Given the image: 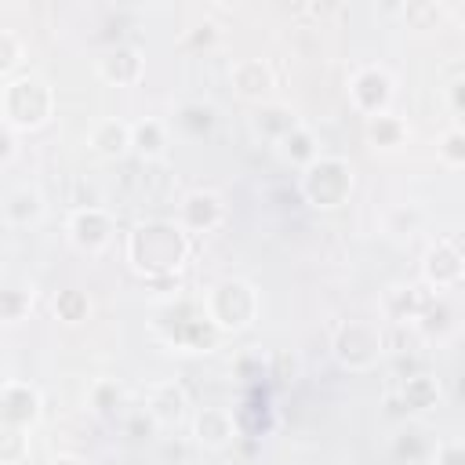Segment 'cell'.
<instances>
[{"label":"cell","mask_w":465,"mask_h":465,"mask_svg":"<svg viewBox=\"0 0 465 465\" xmlns=\"http://www.w3.org/2000/svg\"><path fill=\"white\" fill-rule=\"evenodd\" d=\"M185 254H189V240L171 222H145L127 236V258L145 276L174 272L185 262Z\"/></svg>","instance_id":"6da1fadb"},{"label":"cell","mask_w":465,"mask_h":465,"mask_svg":"<svg viewBox=\"0 0 465 465\" xmlns=\"http://www.w3.org/2000/svg\"><path fill=\"white\" fill-rule=\"evenodd\" d=\"M54 109V94L44 76H18L0 91V113L7 127H40Z\"/></svg>","instance_id":"7a4b0ae2"},{"label":"cell","mask_w":465,"mask_h":465,"mask_svg":"<svg viewBox=\"0 0 465 465\" xmlns=\"http://www.w3.org/2000/svg\"><path fill=\"white\" fill-rule=\"evenodd\" d=\"M258 312V294L247 280H222L207 294V320L218 331H243Z\"/></svg>","instance_id":"3957f363"},{"label":"cell","mask_w":465,"mask_h":465,"mask_svg":"<svg viewBox=\"0 0 465 465\" xmlns=\"http://www.w3.org/2000/svg\"><path fill=\"white\" fill-rule=\"evenodd\" d=\"M352 189V167L338 156H316L302 174V193L312 207H338Z\"/></svg>","instance_id":"277c9868"},{"label":"cell","mask_w":465,"mask_h":465,"mask_svg":"<svg viewBox=\"0 0 465 465\" xmlns=\"http://www.w3.org/2000/svg\"><path fill=\"white\" fill-rule=\"evenodd\" d=\"M334 349H338V360L349 371H367L381 356V338L367 323H345L338 341H334Z\"/></svg>","instance_id":"5b68a950"},{"label":"cell","mask_w":465,"mask_h":465,"mask_svg":"<svg viewBox=\"0 0 465 465\" xmlns=\"http://www.w3.org/2000/svg\"><path fill=\"white\" fill-rule=\"evenodd\" d=\"M349 98L356 102V109H363L367 116H381L389 98H392V76L378 65H367L352 76L349 84Z\"/></svg>","instance_id":"8992f818"},{"label":"cell","mask_w":465,"mask_h":465,"mask_svg":"<svg viewBox=\"0 0 465 465\" xmlns=\"http://www.w3.org/2000/svg\"><path fill=\"white\" fill-rule=\"evenodd\" d=\"M69 232H73V243L84 247V251H102L113 236V222L102 207H80L73 218H69Z\"/></svg>","instance_id":"52a82bcc"},{"label":"cell","mask_w":465,"mask_h":465,"mask_svg":"<svg viewBox=\"0 0 465 465\" xmlns=\"http://www.w3.org/2000/svg\"><path fill=\"white\" fill-rule=\"evenodd\" d=\"M232 418H229V411H222V407H207V411H200L196 414V440L207 447V450H225L229 443H232Z\"/></svg>","instance_id":"ba28073f"},{"label":"cell","mask_w":465,"mask_h":465,"mask_svg":"<svg viewBox=\"0 0 465 465\" xmlns=\"http://www.w3.org/2000/svg\"><path fill=\"white\" fill-rule=\"evenodd\" d=\"M182 414H185V392L178 389V385H153V396H149V418L156 421V425H178L182 421Z\"/></svg>","instance_id":"9c48e42d"},{"label":"cell","mask_w":465,"mask_h":465,"mask_svg":"<svg viewBox=\"0 0 465 465\" xmlns=\"http://www.w3.org/2000/svg\"><path fill=\"white\" fill-rule=\"evenodd\" d=\"M98 73L109 80V84H134L142 76V54L134 47H113L102 62H98Z\"/></svg>","instance_id":"30bf717a"},{"label":"cell","mask_w":465,"mask_h":465,"mask_svg":"<svg viewBox=\"0 0 465 465\" xmlns=\"http://www.w3.org/2000/svg\"><path fill=\"white\" fill-rule=\"evenodd\" d=\"M40 214H44V196H40L36 189L18 185V189H11V193H7V200H4V218H7L11 225L40 222Z\"/></svg>","instance_id":"8fae6325"},{"label":"cell","mask_w":465,"mask_h":465,"mask_svg":"<svg viewBox=\"0 0 465 465\" xmlns=\"http://www.w3.org/2000/svg\"><path fill=\"white\" fill-rule=\"evenodd\" d=\"M182 218H185V229H214L222 222V200L214 193H193L185 203H182Z\"/></svg>","instance_id":"7c38bea8"},{"label":"cell","mask_w":465,"mask_h":465,"mask_svg":"<svg viewBox=\"0 0 465 465\" xmlns=\"http://www.w3.org/2000/svg\"><path fill=\"white\" fill-rule=\"evenodd\" d=\"M425 276H429V283H436V287L458 283V276H461V258H458V251L447 247V243L432 247L429 258H425Z\"/></svg>","instance_id":"4fadbf2b"},{"label":"cell","mask_w":465,"mask_h":465,"mask_svg":"<svg viewBox=\"0 0 465 465\" xmlns=\"http://www.w3.org/2000/svg\"><path fill=\"white\" fill-rule=\"evenodd\" d=\"M232 84H236V91H240L243 98H262V94L269 91L272 76H269V69H265L258 58H243V62L232 65Z\"/></svg>","instance_id":"5bb4252c"},{"label":"cell","mask_w":465,"mask_h":465,"mask_svg":"<svg viewBox=\"0 0 465 465\" xmlns=\"http://www.w3.org/2000/svg\"><path fill=\"white\" fill-rule=\"evenodd\" d=\"M91 145H94L102 156H124V153L131 149V124L102 120V124L91 131Z\"/></svg>","instance_id":"9a60e30c"},{"label":"cell","mask_w":465,"mask_h":465,"mask_svg":"<svg viewBox=\"0 0 465 465\" xmlns=\"http://www.w3.org/2000/svg\"><path fill=\"white\" fill-rule=\"evenodd\" d=\"M131 145L145 156V160H156L163 156V145H167V131L160 120H142V124H131Z\"/></svg>","instance_id":"2e32d148"},{"label":"cell","mask_w":465,"mask_h":465,"mask_svg":"<svg viewBox=\"0 0 465 465\" xmlns=\"http://www.w3.org/2000/svg\"><path fill=\"white\" fill-rule=\"evenodd\" d=\"M298 124H294V113H287L283 105H265L262 113H258V131H265L269 138H287L291 131H294Z\"/></svg>","instance_id":"e0dca14e"},{"label":"cell","mask_w":465,"mask_h":465,"mask_svg":"<svg viewBox=\"0 0 465 465\" xmlns=\"http://www.w3.org/2000/svg\"><path fill=\"white\" fill-rule=\"evenodd\" d=\"M280 145H283V156L287 160H294V163H312L316 160V149H312V134L309 131H302V127H294L287 138H280Z\"/></svg>","instance_id":"ac0fdd59"},{"label":"cell","mask_w":465,"mask_h":465,"mask_svg":"<svg viewBox=\"0 0 465 465\" xmlns=\"http://www.w3.org/2000/svg\"><path fill=\"white\" fill-rule=\"evenodd\" d=\"M403 400H407V407H414V411H425V407H432L436 400H440V389H436V381L432 378H411L407 385H403Z\"/></svg>","instance_id":"d6986e66"},{"label":"cell","mask_w":465,"mask_h":465,"mask_svg":"<svg viewBox=\"0 0 465 465\" xmlns=\"http://www.w3.org/2000/svg\"><path fill=\"white\" fill-rule=\"evenodd\" d=\"M178 124L189 127L193 134H200V131H207V127L214 124V109L203 105V102H189V105L178 109Z\"/></svg>","instance_id":"ffe728a7"},{"label":"cell","mask_w":465,"mask_h":465,"mask_svg":"<svg viewBox=\"0 0 465 465\" xmlns=\"http://www.w3.org/2000/svg\"><path fill=\"white\" fill-rule=\"evenodd\" d=\"M371 138L374 142H381V145H392L396 138H400V124L389 116V113H381V116H371Z\"/></svg>","instance_id":"44dd1931"},{"label":"cell","mask_w":465,"mask_h":465,"mask_svg":"<svg viewBox=\"0 0 465 465\" xmlns=\"http://www.w3.org/2000/svg\"><path fill=\"white\" fill-rule=\"evenodd\" d=\"M25 305H29V298H25V291H15V287H7V291H0V316H7V320H18Z\"/></svg>","instance_id":"7402d4cb"},{"label":"cell","mask_w":465,"mask_h":465,"mask_svg":"<svg viewBox=\"0 0 465 465\" xmlns=\"http://www.w3.org/2000/svg\"><path fill=\"white\" fill-rule=\"evenodd\" d=\"M54 309H58L65 320H80V316L87 312V302H84V294H80V291H65V294L54 302Z\"/></svg>","instance_id":"603a6c76"},{"label":"cell","mask_w":465,"mask_h":465,"mask_svg":"<svg viewBox=\"0 0 465 465\" xmlns=\"http://www.w3.org/2000/svg\"><path fill=\"white\" fill-rule=\"evenodd\" d=\"M18 54H22L18 40H15L11 33H4V29H0V76H4V73H11V69L18 65Z\"/></svg>","instance_id":"cb8c5ba5"},{"label":"cell","mask_w":465,"mask_h":465,"mask_svg":"<svg viewBox=\"0 0 465 465\" xmlns=\"http://www.w3.org/2000/svg\"><path fill=\"white\" fill-rule=\"evenodd\" d=\"M15 156V131L0 120V163H7Z\"/></svg>","instance_id":"d4e9b609"},{"label":"cell","mask_w":465,"mask_h":465,"mask_svg":"<svg viewBox=\"0 0 465 465\" xmlns=\"http://www.w3.org/2000/svg\"><path fill=\"white\" fill-rule=\"evenodd\" d=\"M443 153L450 156V163H461V134H458V131H450V134H447Z\"/></svg>","instance_id":"484cf974"},{"label":"cell","mask_w":465,"mask_h":465,"mask_svg":"<svg viewBox=\"0 0 465 465\" xmlns=\"http://www.w3.org/2000/svg\"><path fill=\"white\" fill-rule=\"evenodd\" d=\"M440 465H461V447L458 443H447V447H440Z\"/></svg>","instance_id":"4316f807"},{"label":"cell","mask_w":465,"mask_h":465,"mask_svg":"<svg viewBox=\"0 0 465 465\" xmlns=\"http://www.w3.org/2000/svg\"><path fill=\"white\" fill-rule=\"evenodd\" d=\"M51 465H84V461H80V458H54Z\"/></svg>","instance_id":"83f0119b"},{"label":"cell","mask_w":465,"mask_h":465,"mask_svg":"<svg viewBox=\"0 0 465 465\" xmlns=\"http://www.w3.org/2000/svg\"><path fill=\"white\" fill-rule=\"evenodd\" d=\"M7 385H11V381H7L4 374H0V396H4V389H7Z\"/></svg>","instance_id":"f1b7e54d"}]
</instances>
